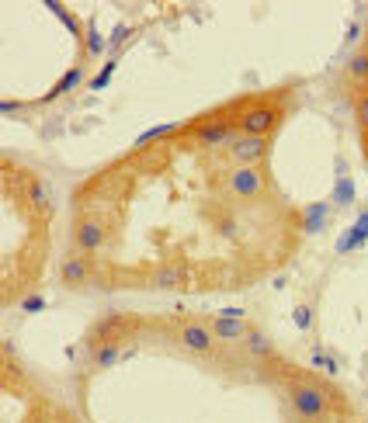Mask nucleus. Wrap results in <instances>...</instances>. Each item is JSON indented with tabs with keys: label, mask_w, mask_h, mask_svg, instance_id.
<instances>
[{
	"label": "nucleus",
	"mask_w": 368,
	"mask_h": 423,
	"mask_svg": "<svg viewBox=\"0 0 368 423\" xmlns=\"http://www.w3.org/2000/svg\"><path fill=\"white\" fill-rule=\"evenodd\" d=\"M184 285H188V267L178 264V261H163L146 274V288L153 291H178Z\"/></svg>",
	"instance_id": "nucleus-10"
},
{
	"label": "nucleus",
	"mask_w": 368,
	"mask_h": 423,
	"mask_svg": "<svg viewBox=\"0 0 368 423\" xmlns=\"http://www.w3.org/2000/svg\"><path fill=\"white\" fill-rule=\"evenodd\" d=\"M83 77H87V59L80 56L77 63H73V66H70V70L63 73V80L56 83L53 90H46V94H42V105H53V101H59L63 94H70V90H77L80 83H83Z\"/></svg>",
	"instance_id": "nucleus-13"
},
{
	"label": "nucleus",
	"mask_w": 368,
	"mask_h": 423,
	"mask_svg": "<svg viewBox=\"0 0 368 423\" xmlns=\"http://www.w3.org/2000/svg\"><path fill=\"white\" fill-rule=\"evenodd\" d=\"M323 219H327V205H310V209H306V222H302V229H306V233L323 229Z\"/></svg>",
	"instance_id": "nucleus-18"
},
{
	"label": "nucleus",
	"mask_w": 368,
	"mask_h": 423,
	"mask_svg": "<svg viewBox=\"0 0 368 423\" xmlns=\"http://www.w3.org/2000/svg\"><path fill=\"white\" fill-rule=\"evenodd\" d=\"M42 306H46L42 295H25V298H21V309H25V313H39Z\"/></svg>",
	"instance_id": "nucleus-22"
},
{
	"label": "nucleus",
	"mask_w": 368,
	"mask_h": 423,
	"mask_svg": "<svg viewBox=\"0 0 368 423\" xmlns=\"http://www.w3.org/2000/svg\"><path fill=\"white\" fill-rule=\"evenodd\" d=\"M362 153H365V160H368V132L362 135Z\"/></svg>",
	"instance_id": "nucleus-24"
},
{
	"label": "nucleus",
	"mask_w": 368,
	"mask_h": 423,
	"mask_svg": "<svg viewBox=\"0 0 368 423\" xmlns=\"http://www.w3.org/2000/svg\"><path fill=\"white\" fill-rule=\"evenodd\" d=\"M267 153H271V139H257V135H243V132L226 150V157H230L233 167H261L267 160Z\"/></svg>",
	"instance_id": "nucleus-8"
},
{
	"label": "nucleus",
	"mask_w": 368,
	"mask_h": 423,
	"mask_svg": "<svg viewBox=\"0 0 368 423\" xmlns=\"http://www.w3.org/2000/svg\"><path fill=\"white\" fill-rule=\"evenodd\" d=\"M21 184H25L28 209L35 212V215H42V219H49V215L56 212V198H53V187H49V181H46V177H39V174H31V170H25Z\"/></svg>",
	"instance_id": "nucleus-9"
},
{
	"label": "nucleus",
	"mask_w": 368,
	"mask_h": 423,
	"mask_svg": "<svg viewBox=\"0 0 368 423\" xmlns=\"http://www.w3.org/2000/svg\"><path fill=\"white\" fill-rule=\"evenodd\" d=\"M91 354H94V368L105 371V368H111V365L122 357V347H118V344H101V347H94Z\"/></svg>",
	"instance_id": "nucleus-16"
},
{
	"label": "nucleus",
	"mask_w": 368,
	"mask_h": 423,
	"mask_svg": "<svg viewBox=\"0 0 368 423\" xmlns=\"http://www.w3.org/2000/svg\"><path fill=\"white\" fill-rule=\"evenodd\" d=\"M292 423H323V420H292Z\"/></svg>",
	"instance_id": "nucleus-25"
},
{
	"label": "nucleus",
	"mask_w": 368,
	"mask_h": 423,
	"mask_svg": "<svg viewBox=\"0 0 368 423\" xmlns=\"http://www.w3.org/2000/svg\"><path fill=\"white\" fill-rule=\"evenodd\" d=\"M250 326H254V323H250L247 316H226V313L209 316V330H212V337H215L219 344H240V340L247 337Z\"/></svg>",
	"instance_id": "nucleus-11"
},
{
	"label": "nucleus",
	"mask_w": 368,
	"mask_h": 423,
	"mask_svg": "<svg viewBox=\"0 0 368 423\" xmlns=\"http://www.w3.org/2000/svg\"><path fill=\"white\" fill-rule=\"evenodd\" d=\"M174 344L181 347L184 354H195V357H212L219 350V340L212 337L209 319L188 316L181 323H174Z\"/></svg>",
	"instance_id": "nucleus-3"
},
{
	"label": "nucleus",
	"mask_w": 368,
	"mask_h": 423,
	"mask_svg": "<svg viewBox=\"0 0 368 423\" xmlns=\"http://www.w3.org/2000/svg\"><path fill=\"white\" fill-rule=\"evenodd\" d=\"M240 350L247 354V361H271L275 357V344H271V337L264 333L261 326L247 330V337L240 340Z\"/></svg>",
	"instance_id": "nucleus-12"
},
{
	"label": "nucleus",
	"mask_w": 368,
	"mask_h": 423,
	"mask_svg": "<svg viewBox=\"0 0 368 423\" xmlns=\"http://www.w3.org/2000/svg\"><path fill=\"white\" fill-rule=\"evenodd\" d=\"M129 35H132V25H118V28H115V35L108 38V53H115V49H118Z\"/></svg>",
	"instance_id": "nucleus-20"
},
{
	"label": "nucleus",
	"mask_w": 368,
	"mask_h": 423,
	"mask_svg": "<svg viewBox=\"0 0 368 423\" xmlns=\"http://www.w3.org/2000/svg\"><path fill=\"white\" fill-rule=\"evenodd\" d=\"M115 66H118V59L111 56V59H108L105 66H101V73H98V77L91 80V90H101V87H105L108 80H111V73H115Z\"/></svg>",
	"instance_id": "nucleus-19"
},
{
	"label": "nucleus",
	"mask_w": 368,
	"mask_h": 423,
	"mask_svg": "<svg viewBox=\"0 0 368 423\" xmlns=\"http://www.w3.org/2000/svg\"><path fill=\"white\" fill-rule=\"evenodd\" d=\"M46 7H49V11H53L56 18H59L63 25L70 28V31H73V35H77V38H80V46H83V35H87V28L80 25V18H77V14H73V11H70L66 4H56V0H46Z\"/></svg>",
	"instance_id": "nucleus-15"
},
{
	"label": "nucleus",
	"mask_w": 368,
	"mask_h": 423,
	"mask_svg": "<svg viewBox=\"0 0 368 423\" xmlns=\"http://www.w3.org/2000/svg\"><path fill=\"white\" fill-rule=\"evenodd\" d=\"M240 135L237 118H215V122H202L195 125L191 132V142L198 150H230V142Z\"/></svg>",
	"instance_id": "nucleus-7"
},
{
	"label": "nucleus",
	"mask_w": 368,
	"mask_h": 423,
	"mask_svg": "<svg viewBox=\"0 0 368 423\" xmlns=\"http://www.w3.org/2000/svg\"><path fill=\"white\" fill-rule=\"evenodd\" d=\"M351 202V181L344 177L341 184H337V198H334V205H347Z\"/></svg>",
	"instance_id": "nucleus-23"
},
{
	"label": "nucleus",
	"mask_w": 368,
	"mask_h": 423,
	"mask_svg": "<svg viewBox=\"0 0 368 423\" xmlns=\"http://www.w3.org/2000/svg\"><path fill=\"white\" fill-rule=\"evenodd\" d=\"M354 122H358V132H368V90L354 94Z\"/></svg>",
	"instance_id": "nucleus-17"
},
{
	"label": "nucleus",
	"mask_w": 368,
	"mask_h": 423,
	"mask_svg": "<svg viewBox=\"0 0 368 423\" xmlns=\"http://www.w3.org/2000/svg\"><path fill=\"white\" fill-rule=\"evenodd\" d=\"M282 118H285V108L282 105H275V101H254V105H247L237 115V129L243 135L267 139L271 132H278Z\"/></svg>",
	"instance_id": "nucleus-4"
},
{
	"label": "nucleus",
	"mask_w": 368,
	"mask_h": 423,
	"mask_svg": "<svg viewBox=\"0 0 368 423\" xmlns=\"http://www.w3.org/2000/svg\"><path fill=\"white\" fill-rule=\"evenodd\" d=\"M285 402L292 420H323L330 423L337 417V392L313 375H295L285 382Z\"/></svg>",
	"instance_id": "nucleus-1"
},
{
	"label": "nucleus",
	"mask_w": 368,
	"mask_h": 423,
	"mask_svg": "<svg viewBox=\"0 0 368 423\" xmlns=\"http://www.w3.org/2000/svg\"><path fill=\"white\" fill-rule=\"evenodd\" d=\"M226 194L237 202H257L267 194L264 167H230L226 170Z\"/></svg>",
	"instance_id": "nucleus-5"
},
{
	"label": "nucleus",
	"mask_w": 368,
	"mask_h": 423,
	"mask_svg": "<svg viewBox=\"0 0 368 423\" xmlns=\"http://www.w3.org/2000/svg\"><path fill=\"white\" fill-rule=\"evenodd\" d=\"M295 326H299V330H310V326H313V309H310V306H299V309H295Z\"/></svg>",
	"instance_id": "nucleus-21"
},
{
	"label": "nucleus",
	"mask_w": 368,
	"mask_h": 423,
	"mask_svg": "<svg viewBox=\"0 0 368 423\" xmlns=\"http://www.w3.org/2000/svg\"><path fill=\"white\" fill-rule=\"evenodd\" d=\"M111 239V226L98 212H77L73 215V226H70V246L80 254H101Z\"/></svg>",
	"instance_id": "nucleus-2"
},
{
	"label": "nucleus",
	"mask_w": 368,
	"mask_h": 423,
	"mask_svg": "<svg viewBox=\"0 0 368 423\" xmlns=\"http://www.w3.org/2000/svg\"><path fill=\"white\" fill-rule=\"evenodd\" d=\"M94 278H98V264L91 254H80V250L63 254V261H59V285L63 288H87V285H94Z\"/></svg>",
	"instance_id": "nucleus-6"
},
{
	"label": "nucleus",
	"mask_w": 368,
	"mask_h": 423,
	"mask_svg": "<svg viewBox=\"0 0 368 423\" xmlns=\"http://www.w3.org/2000/svg\"><path fill=\"white\" fill-rule=\"evenodd\" d=\"M344 80H347L358 94L368 90V46H362V49H354V53H351L347 66H344Z\"/></svg>",
	"instance_id": "nucleus-14"
}]
</instances>
